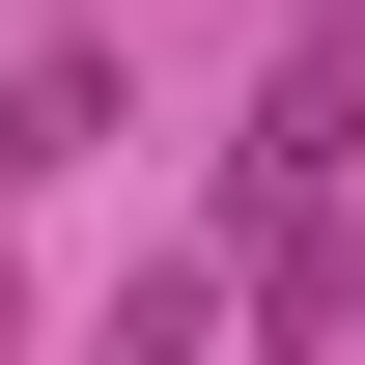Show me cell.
<instances>
[{
    "instance_id": "6da1fadb",
    "label": "cell",
    "mask_w": 365,
    "mask_h": 365,
    "mask_svg": "<svg viewBox=\"0 0 365 365\" xmlns=\"http://www.w3.org/2000/svg\"><path fill=\"white\" fill-rule=\"evenodd\" d=\"M113 140V56H29V85H0V169H85Z\"/></svg>"
}]
</instances>
